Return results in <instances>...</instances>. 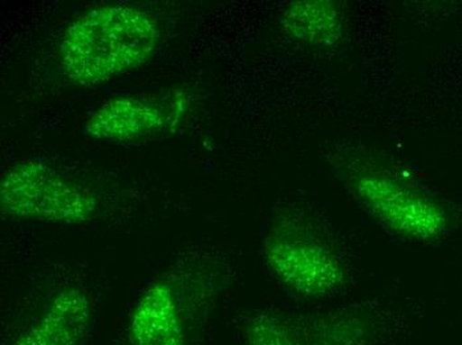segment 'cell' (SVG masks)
<instances>
[{"mask_svg":"<svg viewBox=\"0 0 462 345\" xmlns=\"http://www.w3.org/2000/svg\"><path fill=\"white\" fill-rule=\"evenodd\" d=\"M160 28L145 11L128 5L93 8L64 31L60 64L70 83L96 86L148 63Z\"/></svg>","mask_w":462,"mask_h":345,"instance_id":"obj_1","label":"cell"},{"mask_svg":"<svg viewBox=\"0 0 462 345\" xmlns=\"http://www.w3.org/2000/svg\"><path fill=\"white\" fill-rule=\"evenodd\" d=\"M342 176L359 204L396 234L430 242L447 232L449 215L438 199L382 165L356 159Z\"/></svg>","mask_w":462,"mask_h":345,"instance_id":"obj_2","label":"cell"},{"mask_svg":"<svg viewBox=\"0 0 462 345\" xmlns=\"http://www.w3.org/2000/svg\"><path fill=\"white\" fill-rule=\"evenodd\" d=\"M267 268L298 295L323 297L339 290L346 266L337 247L320 230L303 224H279L263 241Z\"/></svg>","mask_w":462,"mask_h":345,"instance_id":"obj_3","label":"cell"},{"mask_svg":"<svg viewBox=\"0 0 462 345\" xmlns=\"http://www.w3.org/2000/svg\"><path fill=\"white\" fill-rule=\"evenodd\" d=\"M5 214L44 222L79 224L92 221L98 201L41 161L18 162L5 172L0 186Z\"/></svg>","mask_w":462,"mask_h":345,"instance_id":"obj_4","label":"cell"},{"mask_svg":"<svg viewBox=\"0 0 462 345\" xmlns=\"http://www.w3.org/2000/svg\"><path fill=\"white\" fill-rule=\"evenodd\" d=\"M179 117L176 101L162 105L143 97H117L96 109L84 131L101 141H132L160 133Z\"/></svg>","mask_w":462,"mask_h":345,"instance_id":"obj_5","label":"cell"},{"mask_svg":"<svg viewBox=\"0 0 462 345\" xmlns=\"http://www.w3.org/2000/svg\"><path fill=\"white\" fill-rule=\"evenodd\" d=\"M188 313L173 286L159 282L152 286L131 322L132 345H188Z\"/></svg>","mask_w":462,"mask_h":345,"instance_id":"obj_6","label":"cell"},{"mask_svg":"<svg viewBox=\"0 0 462 345\" xmlns=\"http://www.w3.org/2000/svg\"><path fill=\"white\" fill-rule=\"evenodd\" d=\"M92 307L79 288H66L51 300L43 315L14 345H84L91 328Z\"/></svg>","mask_w":462,"mask_h":345,"instance_id":"obj_7","label":"cell"},{"mask_svg":"<svg viewBox=\"0 0 462 345\" xmlns=\"http://www.w3.org/2000/svg\"><path fill=\"white\" fill-rule=\"evenodd\" d=\"M282 24L292 39L317 49L339 46L345 36L342 8L331 0L291 3L284 10Z\"/></svg>","mask_w":462,"mask_h":345,"instance_id":"obj_8","label":"cell"}]
</instances>
